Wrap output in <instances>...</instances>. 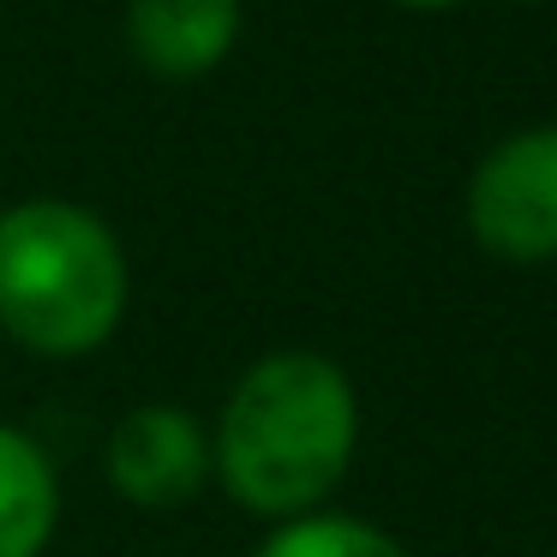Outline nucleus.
Returning a JSON list of instances; mask_svg holds the SVG:
<instances>
[{
	"label": "nucleus",
	"mask_w": 557,
	"mask_h": 557,
	"mask_svg": "<svg viewBox=\"0 0 557 557\" xmlns=\"http://www.w3.org/2000/svg\"><path fill=\"white\" fill-rule=\"evenodd\" d=\"M61 528V480L49 449L0 420V557H42Z\"/></svg>",
	"instance_id": "obj_6"
},
{
	"label": "nucleus",
	"mask_w": 557,
	"mask_h": 557,
	"mask_svg": "<svg viewBox=\"0 0 557 557\" xmlns=\"http://www.w3.org/2000/svg\"><path fill=\"white\" fill-rule=\"evenodd\" d=\"M252 557H408V545L366 516L312 509V516H294V521H270V533L252 545Z\"/></svg>",
	"instance_id": "obj_7"
},
{
	"label": "nucleus",
	"mask_w": 557,
	"mask_h": 557,
	"mask_svg": "<svg viewBox=\"0 0 557 557\" xmlns=\"http://www.w3.org/2000/svg\"><path fill=\"white\" fill-rule=\"evenodd\" d=\"M133 264L90 205L18 198L0 210V336L37 360H90L126 324Z\"/></svg>",
	"instance_id": "obj_2"
},
{
	"label": "nucleus",
	"mask_w": 557,
	"mask_h": 557,
	"mask_svg": "<svg viewBox=\"0 0 557 557\" xmlns=\"http://www.w3.org/2000/svg\"><path fill=\"white\" fill-rule=\"evenodd\" d=\"M401 7H420V13H437V7H456V0H401Z\"/></svg>",
	"instance_id": "obj_8"
},
{
	"label": "nucleus",
	"mask_w": 557,
	"mask_h": 557,
	"mask_svg": "<svg viewBox=\"0 0 557 557\" xmlns=\"http://www.w3.org/2000/svg\"><path fill=\"white\" fill-rule=\"evenodd\" d=\"M360 449V389L330 354L276 348L252 360L210 425L216 485L264 521L324 509Z\"/></svg>",
	"instance_id": "obj_1"
},
{
	"label": "nucleus",
	"mask_w": 557,
	"mask_h": 557,
	"mask_svg": "<svg viewBox=\"0 0 557 557\" xmlns=\"http://www.w3.org/2000/svg\"><path fill=\"white\" fill-rule=\"evenodd\" d=\"M468 228L504 264L557 258V126H528L485 150L468 181Z\"/></svg>",
	"instance_id": "obj_3"
},
{
	"label": "nucleus",
	"mask_w": 557,
	"mask_h": 557,
	"mask_svg": "<svg viewBox=\"0 0 557 557\" xmlns=\"http://www.w3.org/2000/svg\"><path fill=\"white\" fill-rule=\"evenodd\" d=\"M102 473H109L114 497L133 509H186L198 504L216 461H210V425L181 401H138L114 420L109 444H102Z\"/></svg>",
	"instance_id": "obj_4"
},
{
	"label": "nucleus",
	"mask_w": 557,
	"mask_h": 557,
	"mask_svg": "<svg viewBox=\"0 0 557 557\" xmlns=\"http://www.w3.org/2000/svg\"><path fill=\"white\" fill-rule=\"evenodd\" d=\"M126 42L145 73L174 78V85L205 78L240 42V0H133Z\"/></svg>",
	"instance_id": "obj_5"
}]
</instances>
